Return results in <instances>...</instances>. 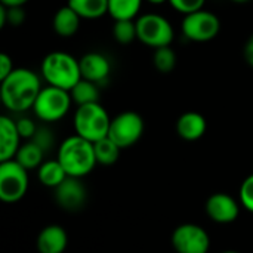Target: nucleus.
Masks as SVG:
<instances>
[{"label": "nucleus", "mask_w": 253, "mask_h": 253, "mask_svg": "<svg viewBox=\"0 0 253 253\" xmlns=\"http://www.w3.org/2000/svg\"><path fill=\"white\" fill-rule=\"evenodd\" d=\"M40 90V77L28 68H15L0 83L1 102L13 113H24L33 108Z\"/></svg>", "instance_id": "obj_1"}, {"label": "nucleus", "mask_w": 253, "mask_h": 253, "mask_svg": "<svg viewBox=\"0 0 253 253\" xmlns=\"http://www.w3.org/2000/svg\"><path fill=\"white\" fill-rule=\"evenodd\" d=\"M56 159L65 169L67 175L74 178H84L98 165L93 142L79 135L68 136L61 142Z\"/></svg>", "instance_id": "obj_2"}, {"label": "nucleus", "mask_w": 253, "mask_h": 253, "mask_svg": "<svg viewBox=\"0 0 253 253\" xmlns=\"http://www.w3.org/2000/svg\"><path fill=\"white\" fill-rule=\"evenodd\" d=\"M40 71L49 86L68 92L82 80L80 61L67 52L47 53L42 61Z\"/></svg>", "instance_id": "obj_3"}, {"label": "nucleus", "mask_w": 253, "mask_h": 253, "mask_svg": "<svg viewBox=\"0 0 253 253\" xmlns=\"http://www.w3.org/2000/svg\"><path fill=\"white\" fill-rule=\"evenodd\" d=\"M110 125H111V119H110L107 110L99 102L79 105L74 113L76 135H79L93 144L96 141L108 136Z\"/></svg>", "instance_id": "obj_4"}, {"label": "nucleus", "mask_w": 253, "mask_h": 253, "mask_svg": "<svg viewBox=\"0 0 253 253\" xmlns=\"http://www.w3.org/2000/svg\"><path fill=\"white\" fill-rule=\"evenodd\" d=\"M71 102L73 98L68 90L47 84L46 87H42L34 102L33 111L37 116V119H40L42 122L55 123L67 116Z\"/></svg>", "instance_id": "obj_5"}, {"label": "nucleus", "mask_w": 253, "mask_h": 253, "mask_svg": "<svg viewBox=\"0 0 253 253\" xmlns=\"http://www.w3.org/2000/svg\"><path fill=\"white\" fill-rule=\"evenodd\" d=\"M28 170L15 159L0 162V200L4 203H16L22 200L28 191Z\"/></svg>", "instance_id": "obj_6"}, {"label": "nucleus", "mask_w": 253, "mask_h": 253, "mask_svg": "<svg viewBox=\"0 0 253 253\" xmlns=\"http://www.w3.org/2000/svg\"><path fill=\"white\" fill-rule=\"evenodd\" d=\"M138 40L150 47L170 46L175 31L169 19L159 13H144L136 19Z\"/></svg>", "instance_id": "obj_7"}, {"label": "nucleus", "mask_w": 253, "mask_h": 253, "mask_svg": "<svg viewBox=\"0 0 253 253\" xmlns=\"http://www.w3.org/2000/svg\"><path fill=\"white\" fill-rule=\"evenodd\" d=\"M221 30L219 18L205 9L191 12L188 15H184L181 31L185 39L196 42V43H205L213 40Z\"/></svg>", "instance_id": "obj_8"}, {"label": "nucleus", "mask_w": 253, "mask_h": 253, "mask_svg": "<svg viewBox=\"0 0 253 253\" xmlns=\"http://www.w3.org/2000/svg\"><path fill=\"white\" fill-rule=\"evenodd\" d=\"M144 119L135 111H123L111 119L108 136L123 150L135 145L144 135Z\"/></svg>", "instance_id": "obj_9"}, {"label": "nucleus", "mask_w": 253, "mask_h": 253, "mask_svg": "<svg viewBox=\"0 0 253 253\" xmlns=\"http://www.w3.org/2000/svg\"><path fill=\"white\" fill-rule=\"evenodd\" d=\"M170 242L176 253H208L211 249L208 231L197 224H182L176 227Z\"/></svg>", "instance_id": "obj_10"}, {"label": "nucleus", "mask_w": 253, "mask_h": 253, "mask_svg": "<svg viewBox=\"0 0 253 253\" xmlns=\"http://www.w3.org/2000/svg\"><path fill=\"white\" fill-rule=\"evenodd\" d=\"M56 205L65 212H79L84 208L87 200V190L82 182V178L67 176L53 190Z\"/></svg>", "instance_id": "obj_11"}, {"label": "nucleus", "mask_w": 253, "mask_h": 253, "mask_svg": "<svg viewBox=\"0 0 253 253\" xmlns=\"http://www.w3.org/2000/svg\"><path fill=\"white\" fill-rule=\"evenodd\" d=\"M240 203L227 193H215L206 202V213L216 224H231L239 218Z\"/></svg>", "instance_id": "obj_12"}, {"label": "nucleus", "mask_w": 253, "mask_h": 253, "mask_svg": "<svg viewBox=\"0 0 253 253\" xmlns=\"http://www.w3.org/2000/svg\"><path fill=\"white\" fill-rule=\"evenodd\" d=\"M79 61H80L82 79L90 80L98 84L110 76L111 64L108 58L99 52H87Z\"/></svg>", "instance_id": "obj_13"}, {"label": "nucleus", "mask_w": 253, "mask_h": 253, "mask_svg": "<svg viewBox=\"0 0 253 253\" xmlns=\"http://www.w3.org/2000/svg\"><path fill=\"white\" fill-rule=\"evenodd\" d=\"M21 135L16 127V120L1 116L0 117V162L15 159L21 147Z\"/></svg>", "instance_id": "obj_14"}, {"label": "nucleus", "mask_w": 253, "mask_h": 253, "mask_svg": "<svg viewBox=\"0 0 253 253\" xmlns=\"http://www.w3.org/2000/svg\"><path fill=\"white\" fill-rule=\"evenodd\" d=\"M68 245L67 231L61 225L44 227L36 240V248L39 253H64Z\"/></svg>", "instance_id": "obj_15"}, {"label": "nucleus", "mask_w": 253, "mask_h": 253, "mask_svg": "<svg viewBox=\"0 0 253 253\" xmlns=\"http://www.w3.org/2000/svg\"><path fill=\"white\" fill-rule=\"evenodd\" d=\"M208 129V123L203 114L197 111H187L176 120V133L184 141H199Z\"/></svg>", "instance_id": "obj_16"}, {"label": "nucleus", "mask_w": 253, "mask_h": 253, "mask_svg": "<svg viewBox=\"0 0 253 253\" xmlns=\"http://www.w3.org/2000/svg\"><path fill=\"white\" fill-rule=\"evenodd\" d=\"M80 21H82V16L73 7L65 4L55 12L52 25H53V30L58 36L73 37L79 31Z\"/></svg>", "instance_id": "obj_17"}, {"label": "nucleus", "mask_w": 253, "mask_h": 253, "mask_svg": "<svg viewBox=\"0 0 253 253\" xmlns=\"http://www.w3.org/2000/svg\"><path fill=\"white\" fill-rule=\"evenodd\" d=\"M37 176L39 181L43 187L52 188L55 190L61 182L65 181V178L68 176L65 169L62 168V165L59 163V160H46L40 165V168L37 169Z\"/></svg>", "instance_id": "obj_18"}, {"label": "nucleus", "mask_w": 253, "mask_h": 253, "mask_svg": "<svg viewBox=\"0 0 253 253\" xmlns=\"http://www.w3.org/2000/svg\"><path fill=\"white\" fill-rule=\"evenodd\" d=\"M67 4L73 7L82 19H98L108 13V0H68Z\"/></svg>", "instance_id": "obj_19"}, {"label": "nucleus", "mask_w": 253, "mask_h": 253, "mask_svg": "<svg viewBox=\"0 0 253 253\" xmlns=\"http://www.w3.org/2000/svg\"><path fill=\"white\" fill-rule=\"evenodd\" d=\"M44 151L34 144L33 141H27L25 144H22L15 156V160L24 166L27 170H33V169H39L40 165L43 163V157H44Z\"/></svg>", "instance_id": "obj_20"}, {"label": "nucleus", "mask_w": 253, "mask_h": 253, "mask_svg": "<svg viewBox=\"0 0 253 253\" xmlns=\"http://www.w3.org/2000/svg\"><path fill=\"white\" fill-rule=\"evenodd\" d=\"M142 6V0H108V13L114 21L135 19Z\"/></svg>", "instance_id": "obj_21"}, {"label": "nucleus", "mask_w": 253, "mask_h": 253, "mask_svg": "<svg viewBox=\"0 0 253 253\" xmlns=\"http://www.w3.org/2000/svg\"><path fill=\"white\" fill-rule=\"evenodd\" d=\"M71 98L73 102L79 105H86V104H93V102H99V87L96 83L82 79L71 90Z\"/></svg>", "instance_id": "obj_22"}, {"label": "nucleus", "mask_w": 253, "mask_h": 253, "mask_svg": "<svg viewBox=\"0 0 253 253\" xmlns=\"http://www.w3.org/2000/svg\"><path fill=\"white\" fill-rule=\"evenodd\" d=\"M93 148H95L96 162H98V165H102V166L114 165L119 160L120 150H122L110 136H105V138L96 141L93 144Z\"/></svg>", "instance_id": "obj_23"}, {"label": "nucleus", "mask_w": 253, "mask_h": 253, "mask_svg": "<svg viewBox=\"0 0 253 253\" xmlns=\"http://www.w3.org/2000/svg\"><path fill=\"white\" fill-rule=\"evenodd\" d=\"M113 37L117 43L129 44L135 40H138V30H136V21L133 19H120L114 21L113 25Z\"/></svg>", "instance_id": "obj_24"}, {"label": "nucleus", "mask_w": 253, "mask_h": 253, "mask_svg": "<svg viewBox=\"0 0 253 253\" xmlns=\"http://www.w3.org/2000/svg\"><path fill=\"white\" fill-rule=\"evenodd\" d=\"M153 64L157 68V71L168 74L170 71H173V68L176 67V53L170 46H163V47H157L154 49L153 53Z\"/></svg>", "instance_id": "obj_25"}, {"label": "nucleus", "mask_w": 253, "mask_h": 253, "mask_svg": "<svg viewBox=\"0 0 253 253\" xmlns=\"http://www.w3.org/2000/svg\"><path fill=\"white\" fill-rule=\"evenodd\" d=\"M25 21V10L24 6H13L6 7L0 6V27H4L6 24L12 27H19Z\"/></svg>", "instance_id": "obj_26"}, {"label": "nucleus", "mask_w": 253, "mask_h": 253, "mask_svg": "<svg viewBox=\"0 0 253 253\" xmlns=\"http://www.w3.org/2000/svg\"><path fill=\"white\" fill-rule=\"evenodd\" d=\"M28 141H33L34 144H37L44 153L46 151H50L52 147L55 145V136H53V132L47 127V126H39L34 136Z\"/></svg>", "instance_id": "obj_27"}, {"label": "nucleus", "mask_w": 253, "mask_h": 253, "mask_svg": "<svg viewBox=\"0 0 253 253\" xmlns=\"http://www.w3.org/2000/svg\"><path fill=\"white\" fill-rule=\"evenodd\" d=\"M239 200L240 205L253 213V173L249 175L240 185V191H239Z\"/></svg>", "instance_id": "obj_28"}, {"label": "nucleus", "mask_w": 253, "mask_h": 253, "mask_svg": "<svg viewBox=\"0 0 253 253\" xmlns=\"http://www.w3.org/2000/svg\"><path fill=\"white\" fill-rule=\"evenodd\" d=\"M169 3L175 10H178L184 15H188L191 12L203 9L206 0H169Z\"/></svg>", "instance_id": "obj_29"}, {"label": "nucleus", "mask_w": 253, "mask_h": 253, "mask_svg": "<svg viewBox=\"0 0 253 253\" xmlns=\"http://www.w3.org/2000/svg\"><path fill=\"white\" fill-rule=\"evenodd\" d=\"M16 127H18V132L21 135V138L24 139H31L37 130V125L34 123V120L28 119V117H22L19 120H16Z\"/></svg>", "instance_id": "obj_30"}, {"label": "nucleus", "mask_w": 253, "mask_h": 253, "mask_svg": "<svg viewBox=\"0 0 253 253\" xmlns=\"http://www.w3.org/2000/svg\"><path fill=\"white\" fill-rule=\"evenodd\" d=\"M15 70L12 58L7 53H0V80L6 79Z\"/></svg>", "instance_id": "obj_31"}, {"label": "nucleus", "mask_w": 253, "mask_h": 253, "mask_svg": "<svg viewBox=\"0 0 253 253\" xmlns=\"http://www.w3.org/2000/svg\"><path fill=\"white\" fill-rule=\"evenodd\" d=\"M245 59L248 61L249 65L253 67V36L248 40V43L245 46Z\"/></svg>", "instance_id": "obj_32"}, {"label": "nucleus", "mask_w": 253, "mask_h": 253, "mask_svg": "<svg viewBox=\"0 0 253 253\" xmlns=\"http://www.w3.org/2000/svg\"><path fill=\"white\" fill-rule=\"evenodd\" d=\"M28 0H0V3L6 7H13V6H24Z\"/></svg>", "instance_id": "obj_33"}, {"label": "nucleus", "mask_w": 253, "mask_h": 253, "mask_svg": "<svg viewBox=\"0 0 253 253\" xmlns=\"http://www.w3.org/2000/svg\"><path fill=\"white\" fill-rule=\"evenodd\" d=\"M147 1L151 3V4H163V3H166L169 0H147Z\"/></svg>", "instance_id": "obj_34"}, {"label": "nucleus", "mask_w": 253, "mask_h": 253, "mask_svg": "<svg viewBox=\"0 0 253 253\" xmlns=\"http://www.w3.org/2000/svg\"><path fill=\"white\" fill-rule=\"evenodd\" d=\"M231 1H234V3H246L249 0H231Z\"/></svg>", "instance_id": "obj_35"}, {"label": "nucleus", "mask_w": 253, "mask_h": 253, "mask_svg": "<svg viewBox=\"0 0 253 253\" xmlns=\"http://www.w3.org/2000/svg\"><path fill=\"white\" fill-rule=\"evenodd\" d=\"M222 253H240V252H236V251H225V252Z\"/></svg>", "instance_id": "obj_36"}]
</instances>
